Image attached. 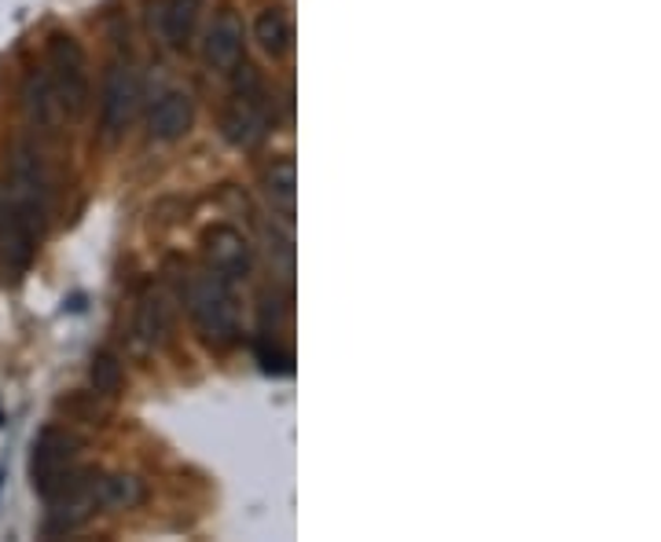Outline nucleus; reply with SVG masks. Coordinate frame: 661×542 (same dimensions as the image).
Segmentation results:
<instances>
[{"label":"nucleus","mask_w":661,"mask_h":542,"mask_svg":"<svg viewBox=\"0 0 661 542\" xmlns=\"http://www.w3.org/2000/svg\"><path fill=\"white\" fill-rule=\"evenodd\" d=\"M185 305L202 344H210V349H232L239 341V305L232 294V279H224L213 268L196 272L185 286Z\"/></svg>","instance_id":"f257e3e1"},{"label":"nucleus","mask_w":661,"mask_h":542,"mask_svg":"<svg viewBox=\"0 0 661 542\" xmlns=\"http://www.w3.org/2000/svg\"><path fill=\"white\" fill-rule=\"evenodd\" d=\"M49 74L55 81V88H60L66 121H77L88 110V99L93 96H88V60L74 33L55 30L49 38Z\"/></svg>","instance_id":"f03ea898"},{"label":"nucleus","mask_w":661,"mask_h":542,"mask_svg":"<svg viewBox=\"0 0 661 542\" xmlns=\"http://www.w3.org/2000/svg\"><path fill=\"white\" fill-rule=\"evenodd\" d=\"M140 71L129 60H114L107 63L104 81H99V132L104 140H118L136 118L140 107Z\"/></svg>","instance_id":"7ed1b4c3"},{"label":"nucleus","mask_w":661,"mask_h":542,"mask_svg":"<svg viewBox=\"0 0 661 542\" xmlns=\"http://www.w3.org/2000/svg\"><path fill=\"white\" fill-rule=\"evenodd\" d=\"M22 114L41 136H60L66 125V110L60 99V88L49 71H30L22 81Z\"/></svg>","instance_id":"20e7f679"},{"label":"nucleus","mask_w":661,"mask_h":542,"mask_svg":"<svg viewBox=\"0 0 661 542\" xmlns=\"http://www.w3.org/2000/svg\"><path fill=\"white\" fill-rule=\"evenodd\" d=\"M269 129H272V118H269L265 99L235 96L221 114V136L232 147H239V151H254L258 144H265Z\"/></svg>","instance_id":"39448f33"},{"label":"nucleus","mask_w":661,"mask_h":542,"mask_svg":"<svg viewBox=\"0 0 661 542\" xmlns=\"http://www.w3.org/2000/svg\"><path fill=\"white\" fill-rule=\"evenodd\" d=\"M202 253H207L210 268L224 275V279H246L254 268V253L243 232H235L232 224H213L202 232Z\"/></svg>","instance_id":"423d86ee"},{"label":"nucleus","mask_w":661,"mask_h":542,"mask_svg":"<svg viewBox=\"0 0 661 542\" xmlns=\"http://www.w3.org/2000/svg\"><path fill=\"white\" fill-rule=\"evenodd\" d=\"M261 191H265V202L272 205V213H276L283 224H294V216H298V166H294L291 155H280L269 161L265 177H261Z\"/></svg>","instance_id":"0eeeda50"},{"label":"nucleus","mask_w":661,"mask_h":542,"mask_svg":"<svg viewBox=\"0 0 661 542\" xmlns=\"http://www.w3.org/2000/svg\"><path fill=\"white\" fill-rule=\"evenodd\" d=\"M243 44H246V30L243 19L235 11H221L213 19V26L207 30V44H202V55H207L210 71H232V66L243 60Z\"/></svg>","instance_id":"6e6552de"},{"label":"nucleus","mask_w":661,"mask_h":542,"mask_svg":"<svg viewBox=\"0 0 661 542\" xmlns=\"http://www.w3.org/2000/svg\"><path fill=\"white\" fill-rule=\"evenodd\" d=\"M191 125H196V103H191L188 92H166V96L155 103V110H151L155 140L177 144L191 132Z\"/></svg>","instance_id":"1a4fd4ad"},{"label":"nucleus","mask_w":661,"mask_h":542,"mask_svg":"<svg viewBox=\"0 0 661 542\" xmlns=\"http://www.w3.org/2000/svg\"><path fill=\"white\" fill-rule=\"evenodd\" d=\"M174 333V301L162 290H147L136 305V341L144 349H158Z\"/></svg>","instance_id":"9d476101"},{"label":"nucleus","mask_w":661,"mask_h":542,"mask_svg":"<svg viewBox=\"0 0 661 542\" xmlns=\"http://www.w3.org/2000/svg\"><path fill=\"white\" fill-rule=\"evenodd\" d=\"M254 41L261 44V52L272 60H283L294 49V15L291 8H265L254 22Z\"/></svg>","instance_id":"9b49d317"},{"label":"nucleus","mask_w":661,"mask_h":542,"mask_svg":"<svg viewBox=\"0 0 661 542\" xmlns=\"http://www.w3.org/2000/svg\"><path fill=\"white\" fill-rule=\"evenodd\" d=\"M144 502V480L133 477V472H99L96 477V506H107V510H133V506Z\"/></svg>","instance_id":"f8f14e48"},{"label":"nucleus","mask_w":661,"mask_h":542,"mask_svg":"<svg viewBox=\"0 0 661 542\" xmlns=\"http://www.w3.org/2000/svg\"><path fill=\"white\" fill-rule=\"evenodd\" d=\"M202 0H166L162 8V38L169 49H188L191 33H196Z\"/></svg>","instance_id":"ddd939ff"},{"label":"nucleus","mask_w":661,"mask_h":542,"mask_svg":"<svg viewBox=\"0 0 661 542\" xmlns=\"http://www.w3.org/2000/svg\"><path fill=\"white\" fill-rule=\"evenodd\" d=\"M291 319V290H269L258 308V333L261 341H280L283 327Z\"/></svg>","instance_id":"4468645a"},{"label":"nucleus","mask_w":661,"mask_h":542,"mask_svg":"<svg viewBox=\"0 0 661 542\" xmlns=\"http://www.w3.org/2000/svg\"><path fill=\"white\" fill-rule=\"evenodd\" d=\"M88 378H93V389H96V396H107L114 400L122 392L125 385V371H122V360L114 352H96L93 355V363H88Z\"/></svg>","instance_id":"2eb2a0df"},{"label":"nucleus","mask_w":661,"mask_h":542,"mask_svg":"<svg viewBox=\"0 0 661 542\" xmlns=\"http://www.w3.org/2000/svg\"><path fill=\"white\" fill-rule=\"evenodd\" d=\"M265 242H269L272 268L280 272L283 283H291L294 279V238H291V232L280 224H272V227H265Z\"/></svg>","instance_id":"dca6fc26"},{"label":"nucleus","mask_w":661,"mask_h":542,"mask_svg":"<svg viewBox=\"0 0 661 542\" xmlns=\"http://www.w3.org/2000/svg\"><path fill=\"white\" fill-rule=\"evenodd\" d=\"M258 363L265 374H291L294 371V352L291 349H280V341H261L258 338Z\"/></svg>","instance_id":"f3484780"},{"label":"nucleus","mask_w":661,"mask_h":542,"mask_svg":"<svg viewBox=\"0 0 661 542\" xmlns=\"http://www.w3.org/2000/svg\"><path fill=\"white\" fill-rule=\"evenodd\" d=\"M0 477H4V469H0Z\"/></svg>","instance_id":"a211bd4d"}]
</instances>
